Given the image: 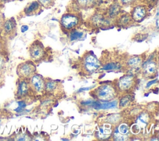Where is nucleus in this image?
<instances>
[{"label":"nucleus","instance_id":"14","mask_svg":"<svg viewBox=\"0 0 159 141\" xmlns=\"http://www.w3.org/2000/svg\"><path fill=\"white\" fill-rule=\"evenodd\" d=\"M112 130L111 124H104L100 125L95 132V137L98 140H106L112 135Z\"/></svg>","mask_w":159,"mask_h":141},{"label":"nucleus","instance_id":"22","mask_svg":"<svg viewBox=\"0 0 159 141\" xmlns=\"http://www.w3.org/2000/svg\"><path fill=\"white\" fill-rule=\"evenodd\" d=\"M149 121V116L147 112H142L137 117V124L140 125L141 127L142 126H145L148 124Z\"/></svg>","mask_w":159,"mask_h":141},{"label":"nucleus","instance_id":"29","mask_svg":"<svg viewBox=\"0 0 159 141\" xmlns=\"http://www.w3.org/2000/svg\"><path fill=\"white\" fill-rule=\"evenodd\" d=\"M5 20V17L4 16L3 12H2V11L0 9V34H1V28H2V24L4 22Z\"/></svg>","mask_w":159,"mask_h":141},{"label":"nucleus","instance_id":"30","mask_svg":"<svg viewBox=\"0 0 159 141\" xmlns=\"http://www.w3.org/2000/svg\"><path fill=\"white\" fill-rule=\"evenodd\" d=\"M4 74H0V88H1L4 84Z\"/></svg>","mask_w":159,"mask_h":141},{"label":"nucleus","instance_id":"3","mask_svg":"<svg viewBox=\"0 0 159 141\" xmlns=\"http://www.w3.org/2000/svg\"><path fill=\"white\" fill-rule=\"evenodd\" d=\"M82 70L88 74H91L97 71L100 66L99 60L93 53H84L80 63Z\"/></svg>","mask_w":159,"mask_h":141},{"label":"nucleus","instance_id":"9","mask_svg":"<svg viewBox=\"0 0 159 141\" xmlns=\"http://www.w3.org/2000/svg\"><path fill=\"white\" fill-rule=\"evenodd\" d=\"M31 91H32V90L30 86L29 80L19 78L16 83L15 98L16 99L24 98V97L29 95Z\"/></svg>","mask_w":159,"mask_h":141},{"label":"nucleus","instance_id":"24","mask_svg":"<svg viewBox=\"0 0 159 141\" xmlns=\"http://www.w3.org/2000/svg\"><path fill=\"white\" fill-rule=\"evenodd\" d=\"M37 1L42 7H43L46 9L50 8L52 7L55 2V0H36Z\"/></svg>","mask_w":159,"mask_h":141},{"label":"nucleus","instance_id":"18","mask_svg":"<svg viewBox=\"0 0 159 141\" xmlns=\"http://www.w3.org/2000/svg\"><path fill=\"white\" fill-rule=\"evenodd\" d=\"M121 4L119 2V1H115L112 4H111L107 12V17L109 19H116L121 12Z\"/></svg>","mask_w":159,"mask_h":141},{"label":"nucleus","instance_id":"10","mask_svg":"<svg viewBox=\"0 0 159 141\" xmlns=\"http://www.w3.org/2000/svg\"><path fill=\"white\" fill-rule=\"evenodd\" d=\"M45 78L38 73H35L30 79V86L34 93L42 94L45 92Z\"/></svg>","mask_w":159,"mask_h":141},{"label":"nucleus","instance_id":"2","mask_svg":"<svg viewBox=\"0 0 159 141\" xmlns=\"http://www.w3.org/2000/svg\"><path fill=\"white\" fill-rule=\"evenodd\" d=\"M137 84V79L132 74L127 73L116 80L114 84L118 93H129L131 92Z\"/></svg>","mask_w":159,"mask_h":141},{"label":"nucleus","instance_id":"31","mask_svg":"<svg viewBox=\"0 0 159 141\" xmlns=\"http://www.w3.org/2000/svg\"><path fill=\"white\" fill-rule=\"evenodd\" d=\"M29 29V27L27 25H23L21 26V28H20V30L22 32H25V31H27Z\"/></svg>","mask_w":159,"mask_h":141},{"label":"nucleus","instance_id":"15","mask_svg":"<svg viewBox=\"0 0 159 141\" xmlns=\"http://www.w3.org/2000/svg\"><path fill=\"white\" fill-rule=\"evenodd\" d=\"M42 6L37 1L34 0L25 6L22 12L25 16H31L37 14L42 9Z\"/></svg>","mask_w":159,"mask_h":141},{"label":"nucleus","instance_id":"27","mask_svg":"<svg viewBox=\"0 0 159 141\" xmlns=\"http://www.w3.org/2000/svg\"><path fill=\"white\" fill-rule=\"evenodd\" d=\"M15 138H16L15 140H30V139H29V137L24 133L19 134Z\"/></svg>","mask_w":159,"mask_h":141},{"label":"nucleus","instance_id":"4","mask_svg":"<svg viewBox=\"0 0 159 141\" xmlns=\"http://www.w3.org/2000/svg\"><path fill=\"white\" fill-rule=\"evenodd\" d=\"M30 58L35 63L42 61L45 57L46 51L43 43L36 40L34 41L28 48Z\"/></svg>","mask_w":159,"mask_h":141},{"label":"nucleus","instance_id":"8","mask_svg":"<svg viewBox=\"0 0 159 141\" xmlns=\"http://www.w3.org/2000/svg\"><path fill=\"white\" fill-rule=\"evenodd\" d=\"M148 14L147 6L143 4H136L132 9L130 15L134 22H140L143 21Z\"/></svg>","mask_w":159,"mask_h":141},{"label":"nucleus","instance_id":"13","mask_svg":"<svg viewBox=\"0 0 159 141\" xmlns=\"http://www.w3.org/2000/svg\"><path fill=\"white\" fill-rule=\"evenodd\" d=\"M143 62V55H132L126 59L125 65L129 70H134L138 68H141Z\"/></svg>","mask_w":159,"mask_h":141},{"label":"nucleus","instance_id":"21","mask_svg":"<svg viewBox=\"0 0 159 141\" xmlns=\"http://www.w3.org/2000/svg\"><path fill=\"white\" fill-rule=\"evenodd\" d=\"M84 33L83 31L78 30L76 28L70 31L69 39L70 41H75L79 40L83 37Z\"/></svg>","mask_w":159,"mask_h":141},{"label":"nucleus","instance_id":"16","mask_svg":"<svg viewBox=\"0 0 159 141\" xmlns=\"http://www.w3.org/2000/svg\"><path fill=\"white\" fill-rule=\"evenodd\" d=\"M134 22L133 21L129 13H124L119 14V16L116 19V24L120 27L126 28L132 24Z\"/></svg>","mask_w":159,"mask_h":141},{"label":"nucleus","instance_id":"1","mask_svg":"<svg viewBox=\"0 0 159 141\" xmlns=\"http://www.w3.org/2000/svg\"><path fill=\"white\" fill-rule=\"evenodd\" d=\"M92 93L94 96L101 101H111L117 96L118 91L114 85L111 83L101 84L94 89Z\"/></svg>","mask_w":159,"mask_h":141},{"label":"nucleus","instance_id":"5","mask_svg":"<svg viewBox=\"0 0 159 141\" xmlns=\"http://www.w3.org/2000/svg\"><path fill=\"white\" fill-rule=\"evenodd\" d=\"M36 66L35 63L30 60H27L20 63L16 68V73L19 78L29 80L36 73Z\"/></svg>","mask_w":159,"mask_h":141},{"label":"nucleus","instance_id":"11","mask_svg":"<svg viewBox=\"0 0 159 141\" xmlns=\"http://www.w3.org/2000/svg\"><path fill=\"white\" fill-rule=\"evenodd\" d=\"M158 62L153 59H148L145 62H143L141 66L142 74L145 77L148 78L154 77L158 73Z\"/></svg>","mask_w":159,"mask_h":141},{"label":"nucleus","instance_id":"12","mask_svg":"<svg viewBox=\"0 0 159 141\" xmlns=\"http://www.w3.org/2000/svg\"><path fill=\"white\" fill-rule=\"evenodd\" d=\"M130 128L125 123H121L112 132L113 139L115 140H126L129 138Z\"/></svg>","mask_w":159,"mask_h":141},{"label":"nucleus","instance_id":"20","mask_svg":"<svg viewBox=\"0 0 159 141\" xmlns=\"http://www.w3.org/2000/svg\"><path fill=\"white\" fill-rule=\"evenodd\" d=\"M76 3L81 9H87L94 7L96 4V0H75Z\"/></svg>","mask_w":159,"mask_h":141},{"label":"nucleus","instance_id":"26","mask_svg":"<svg viewBox=\"0 0 159 141\" xmlns=\"http://www.w3.org/2000/svg\"><path fill=\"white\" fill-rule=\"evenodd\" d=\"M137 0H118L119 2L122 6H129L134 4Z\"/></svg>","mask_w":159,"mask_h":141},{"label":"nucleus","instance_id":"19","mask_svg":"<svg viewBox=\"0 0 159 141\" xmlns=\"http://www.w3.org/2000/svg\"><path fill=\"white\" fill-rule=\"evenodd\" d=\"M111 19H109L107 17H106L101 14H94L91 18V21L92 24L98 27H101L103 25H106L109 24V20Z\"/></svg>","mask_w":159,"mask_h":141},{"label":"nucleus","instance_id":"23","mask_svg":"<svg viewBox=\"0 0 159 141\" xmlns=\"http://www.w3.org/2000/svg\"><path fill=\"white\" fill-rule=\"evenodd\" d=\"M132 97L129 94H125V95H124L119 100V106L121 108H124L127 107V106L129 105V104L132 101Z\"/></svg>","mask_w":159,"mask_h":141},{"label":"nucleus","instance_id":"28","mask_svg":"<svg viewBox=\"0 0 159 141\" xmlns=\"http://www.w3.org/2000/svg\"><path fill=\"white\" fill-rule=\"evenodd\" d=\"M18 107H17V109H15V111L16 112H20L22 111L25 107V102L24 101H20L18 102Z\"/></svg>","mask_w":159,"mask_h":141},{"label":"nucleus","instance_id":"6","mask_svg":"<svg viewBox=\"0 0 159 141\" xmlns=\"http://www.w3.org/2000/svg\"><path fill=\"white\" fill-rule=\"evenodd\" d=\"M81 18L80 16L74 13H66L62 15L60 20L61 27L66 30L70 31L77 28L80 24Z\"/></svg>","mask_w":159,"mask_h":141},{"label":"nucleus","instance_id":"25","mask_svg":"<svg viewBox=\"0 0 159 141\" xmlns=\"http://www.w3.org/2000/svg\"><path fill=\"white\" fill-rule=\"evenodd\" d=\"M6 60L4 55H0V74H4L6 70Z\"/></svg>","mask_w":159,"mask_h":141},{"label":"nucleus","instance_id":"17","mask_svg":"<svg viewBox=\"0 0 159 141\" xmlns=\"http://www.w3.org/2000/svg\"><path fill=\"white\" fill-rule=\"evenodd\" d=\"M60 91V84L57 81L51 79H46L45 83V92L54 94Z\"/></svg>","mask_w":159,"mask_h":141},{"label":"nucleus","instance_id":"7","mask_svg":"<svg viewBox=\"0 0 159 141\" xmlns=\"http://www.w3.org/2000/svg\"><path fill=\"white\" fill-rule=\"evenodd\" d=\"M17 32V25L16 19L11 17L8 19H5L1 30V34L4 37L12 39L16 35Z\"/></svg>","mask_w":159,"mask_h":141}]
</instances>
